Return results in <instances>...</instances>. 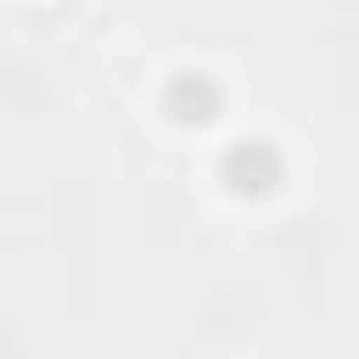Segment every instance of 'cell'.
Segmentation results:
<instances>
[{
	"label": "cell",
	"instance_id": "obj_1",
	"mask_svg": "<svg viewBox=\"0 0 359 359\" xmlns=\"http://www.w3.org/2000/svg\"><path fill=\"white\" fill-rule=\"evenodd\" d=\"M265 171H274V154H231V189H274Z\"/></svg>",
	"mask_w": 359,
	"mask_h": 359
}]
</instances>
